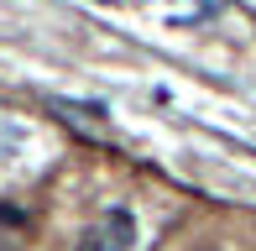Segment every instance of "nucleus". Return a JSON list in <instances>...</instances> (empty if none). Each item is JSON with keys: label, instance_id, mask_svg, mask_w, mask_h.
Segmentation results:
<instances>
[{"label": "nucleus", "instance_id": "1", "mask_svg": "<svg viewBox=\"0 0 256 251\" xmlns=\"http://www.w3.org/2000/svg\"><path fill=\"white\" fill-rule=\"evenodd\" d=\"M131 246H136V214L131 210H104L78 241V251H131Z\"/></svg>", "mask_w": 256, "mask_h": 251}]
</instances>
